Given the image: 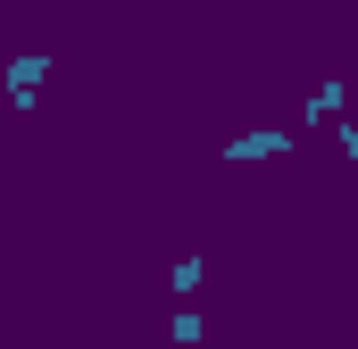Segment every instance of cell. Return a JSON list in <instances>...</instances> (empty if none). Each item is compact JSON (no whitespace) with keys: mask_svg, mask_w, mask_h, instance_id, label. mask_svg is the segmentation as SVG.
<instances>
[{"mask_svg":"<svg viewBox=\"0 0 358 349\" xmlns=\"http://www.w3.org/2000/svg\"><path fill=\"white\" fill-rule=\"evenodd\" d=\"M334 142H342V158H350V174H358V125H350V117L334 125Z\"/></svg>","mask_w":358,"mask_h":349,"instance_id":"cell-6","label":"cell"},{"mask_svg":"<svg viewBox=\"0 0 358 349\" xmlns=\"http://www.w3.org/2000/svg\"><path fill=\"white\" fill-rule=\"evenodd\" d=\"M225 158H234V167H250V158H292V125H259V133H234V142H225Z\"/></svg>","mask_w":358,"mask_h":349,"instance_id":"cell-2","label":"cell"},{"mask_svg":"<svg viewBox=\"0 0 358 349\" xmlns=\"http://www.w3.org/2000/svg\"><path fill=\"white\" fill-rule=\"evenodd\" d=\"M42 84H50V50H17V59H8V100H17V108H34Z\"/></svg>","mask_w":358,"mask_h":349,"instance_id":"cell-1","label":"cell"},{"mask_svg":"<svg viewBox=\"0 0 358 349\" xmlns=\"http://www.w3.org/2000/svg\"><path fill=\"white\" fill-rule=\"evenodd\" d=\"M167 333H176V349H192V341H200V308H176V325H167Z\"/></svg>","mask_w":358,"mask_h":349,"instance_id":"cell-5","label":"cell"},{"mask_svg":"<svg viewBox=\"0 0 358 349\" xmlns=\"http://www.w3.org/2000/svg\"><path fill=\"white\" fill-rule=\"evenodd\" d=\"M192 291H200V250H183V258H176V299H192Z\"/></svg>","mask_w":358,"mask_h":349,"instance_id":"cell-4","label":"cell"},{"mask_svg":"<svg viewBox=\"0 0 358 349\" xmlns=\"http://www.w3.org/2000/svg\"><path fill=\"white\" fill-rule=\"evenodd\" d=\"M342 100H350V91H342V75H325V84L308 91V108H300V125H342Z\"/></svg>","mask_w":358,"mask_h":349,"instance_id":"cell-3","label":"cell"}]
</instances>
